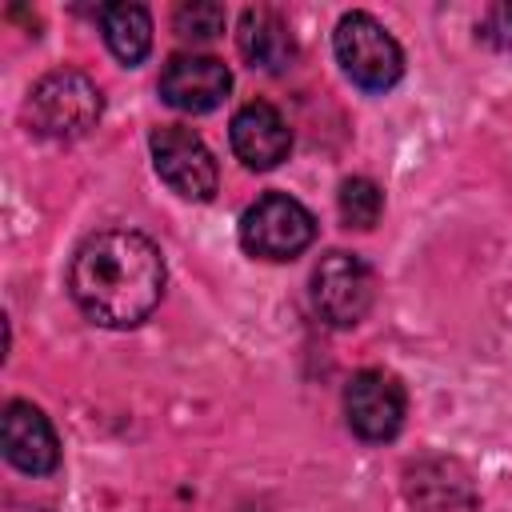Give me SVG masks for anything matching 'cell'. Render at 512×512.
<instances>
[{"label":"cell","mask_w":512,"mask_h":512,"mask_svg":"<svg viewBox=\"0 0 512 512\" xmlns=\"http://www.w3.org/2000/svg\"><path fill=\"white\" fill-rule=\"evenodd\" d=\"M68 292L92 324L132 328L164 296V256L144 232H96L72 256Z\"/></svg>","instance_id":"obj_1"},{"label":"cell","mask_w":512,"mask_h":512,"mask_svg":"<svg viewBox=\"0 0 512 512\" xmlns=\"http://www.w3.org/2000/svg\"><path fill=\"white\" fill-rule=\"evenodd\" d=\"M100 112H104L100 88L80 68H52L32 84L24 104L28 128L44 140H76L88 128H96Z\"/></svg>","instance_id":"obj_2"},{"label":"cell","mask_w":512,"mask_h":512,"mask_svg":"<svg viewBox=\"0 0 512 512\" xmlns=\"http://www.w3.org/2000/svg\"><path fill=\"white\" fill-rule=\"evenodd\" d=\"M344 76L364 92H388L404 76V52L392 32L368 12H344L332 36Z\"/></svg>","instance_id":"obj_3"},{"label":"cell","mask_w":512,"mask_h":512,"mask_svg":"<svg viewBox=\"0 0 512 512\" xmlns=\"http://www.w3.org/2000/svg\"><path fill=\"white\" fill-rule=\"evenodd\" d=\"M312 240H316L312 212L300 200L284 196V192L260 196L240 216V244H244L248 256H260V260H296Z\"/></svg>","instance_id":"obj_4"},{"label":"cell","mask_w":512,"mask_h":512,"mask_svg":"<svg viewBox=\"0 0 512 512\" xmlns=\"http://www.w3.org/2000/svg\"><path fill=\"white\" fill-rule=\"evenodd\" d=\"M148 148H152V164H156V176L180 196V200H212L216 188H220V172H216V160L208 152V144L184 128V124H164L148 136Z\"/></svg>","instance_id":"obj_5"},{"label":"cell","mask_w":512,"mask_h":512,"mask_svg":"<svg viewBox=\"0 0 512 512\" xmlns=\"http://www.w3.org/2000/svg\"><path fill=\"white\" fill-rule=\"evenodd\" d=\"M376 300L372 268L352 252L320 256L312 272V304L332 328H356Z\"/></svg>","instance_id":"obj_6"},{"label":"cell","mask_w":512,"mask_h":512,"mask_svg":"<svg viewBox=\"0 0 512 512\" xmlns=\"http://www.w3.org/2000/svg\"><path fill=\"white\" fill-rule=\"evenodd\" d=\"M404 412H408V396L404 384L392 372L380 368H364L348 380L344 388V416L348 428L368 440V444H384L404 428Z\"/></svg>","instance_id":"obj_7"},{"label":"cell","mask_w":512,"mask_h":512,"mask_svg":"<svg viewBox=\"0 0 512 512\" xmlns=\"http://www.w3.org/2000/svg\"><path fill=\"white\" fill-rule=\"evenodd\" d=\"M228 88H232V72L216 56L176 52L160 72V100L172 104L176 112H192V116L220 108Z\"/></svg>","instance_id":"obj_8"},{"label":"cell","mask_w":512,"mask_h":512,"mask_svg":"<svg viewBox=\"0 0 512 512\" xmlns=\"http://www.w3.org/2000/svg\"><path fill=\"white\" fill-rule=\"evenodd\" d=\"M0 444H4L8 464L20 468V472H28V476H48L60 464L56 432H52L48 416L36 404H28V400H12L4 408Z\"/></svg>","instance_id":"obj_9"},{"label":"cell","mask_w":512,"mask_h":512,"mask_svg":"<svg viewBox=\"0 0 512 512\" xmlns=\"http://www.w3.org/2000/svg\"><path fill=\"white\" fill-rule=\"evenodd\" d=\"M228 140H232V152L240 156L244 168L252 172H268L276 168L288 148H292V132L284 124V116L268 104V100H248L232 124H228Z\"/></svg>","instance_id":"obj_10"},{"label":"cell","mask_w":512,"mask_h":512,"mask_svg":"<svg viewBox=\"0 0 512 512\" xmlns=\"http://www.w3.org/2000/svg\"><path fill=\"white\" fill-rule=\"evenodd\" d=\"M236 48L240 56L260 68V72H288L296 64V36H292V24L268 8V4H256V8H244L240 12V28H236Z\"/></svg>","instance_id":"obj_11"},{"label":"cell","mask_w":512,"mask_h":512,"mask_svg":"<svg viewBox=\"0 0 512 512\" xmlns=\"http://www.w3.org/2000/svg\"><path fill=\"white\" fill-rule=\"evenodd\" d=\"M100 28H104V40L112 48V56L120 64H140L152 48V16L144 4H104L100 8Z\"/></svg>","instance_id":"obj_12"},{"label":"cell","mask_w":512,"mask_h":512,"mask_svg":"<svg viewBox=\"0 0 512 512\" xmlns=\"http://www.w3.org/2000/svg\"><path fill=\"white\" fill-rule=\"evenodd\" d=\"M380 212H384V192L368 176H352L340 184V220L348 228L368 232V228H376Z\"/></svg>","instance_id":"obj_13"},{"label":"cell","mask_w":512,"mask_h":512,"mask_svg":"<svg viewBox=\"0 0 512 512\" xmlns=\"http://www.w3.org/2000/svg\"><path fill=\"white\" fill-rule=\"evenodd\" d=\"M172 28L180 40H192V44H208L224 32V8L212 4V0H192V4H180L176 16H172Z\"/></svg>","instance_id":"obj_14"},{"label":"cell","mask_w":512,"mask_h":512,"mask_svg":"<svg viewBox=\"0 0 512 512\" xmlns=\"http://www.w3.org/2000/svg\"><path fill=\"white\" fill-rule=\"evenodd\" d=\"M480 36H484L488 44L508 48V44H512V4H496V8H488L484 24H480Z\"/></svg>","instance_id":"obj_15"}]
</instances>
